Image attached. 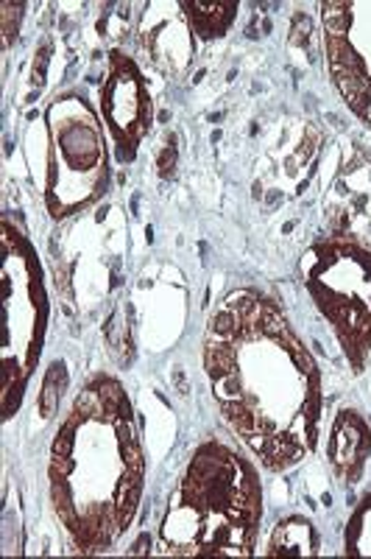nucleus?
<instances>
[{
    "mask_svg": "<svg viewBox=\"0 0 371 559\" xmlns=\"http://www.w3.org/2000/svg\"><path fill=\"white\" fill-rule=\"evenodd\" d=\"M51 503L82 554L109 551L140 509L145 459L129 394L112 376L84 383L51 445Z\"/></svg>",
    "mask_w": 371,
    "mask_h": 559,
    "instance_id": "2",
    "label": "nucleus"
},
{
    "mask_svg": "<svg viewBox=\"0 0 371 559\" xmlns=\"http://www.w3.org/2000/svg\"><path fill=\"white\" fill-rule=\"evenodd\" d=\"M140 48L165 76H179L195 57V34L182 3H148L140 20Z\"/></svg>",
    "mask_w": 371,
    "mask_h": 559,
    "instance_id": "9",
    "label": "nucleus"
},
{
    "mask_svg": "<svg viewBox=\"0 0 371 559\" xmlns=\"http://www.w3.org/2000/svg\"><path fill=\"white\" fill-rule=\"evenodd\" d=\"M263 523L260 473L220 439L195 448L168 501L159 548L173 557H252Z\"/></svg>",
    "mask_w": 371,
    "mask_h": 559,
    "instance_id": "3",
    "label": "nucleus"
},
{
    "mask_svg": "<svg viewBox=\"0 0 371 559\" xmlns=\"http://www.w3.org/2000/svg\"><path fill=\"white\" fill-rule=\"evenodd\" d=\"M299 272L352 372H363L371 356V247L352 236H333L304 252Z\"/></svg>",
    "mask_w": 371,
    "mask_h": 559,
    "instance_id": "6",
    "label": "nucleus"
},
{
    "mask_svg": "<svg viewBox=\"0 0 371 559\" xmlns=\"http://www.w3.org/2000/svg\"><path fill=\"white\" fill-rule=\"evenodd\" d=\"M344 546L349 557H371V492L355 509L352 521L346 526Z\"/></svg>",
    "mask_w": 371,
    "mask_h": 559,
    "instance_id": "13",
    "label": "nucleus"
},
{
    "mask_svg": "<svg viewBox=\"0 0 371 559\" xmlns=\"http://www.w3.org/2000/svg\"><path fill=\"white\" fill-rule=\"evenodd\" d=\"M48 177L45 207L51 218L76 216L107 193L109 146L104 123L89 102L76 93L57 96L45 109Z\"/></svg>",
    "mask_w": 371,
    "mask_h": 559,
    "instance_id": "5",
    "label": "nucleus"
},
{
    "mask_svg": "<svg viewBox=\"0 0 371 559\" xmlns=\"http://www.w3.org/2000/svg\"><path fill=\"white\" fill-rule=\"evenodd\" d=\"M268 557H313L319 554V534L313 523L294 515L277 523L268 543Z\"/></svg>",
    "mask_w": 371,
    "mask_h": 559,
    "instance_id": "11",
    "label": "nucleus"
},
{
    "mask_svg": "<svg viewBox=\"0 0 371 559\" xmlns=\"http://www.w3.org/2000/svg\"><path fill=\"white\" fill-rule=\"evenodd\" d=\"M204 372L229 431L268 473H288L315 451L321 372L279 306L238 288L210 313Z\"/></svg>",
    "mask_w": 371,
    "mask_h": 559,
    "instance_id": "1",
    "label": "nucleus"
},
{
    "mask_svg": "<svg viewBox=\"0 0 371 559\" xmlns=\"http://www.w3.org/2000/svg\"><path fill=\"white\" fill-rule=\"evenodd\" d=\"M321 26L335 90L371 127V0L321 3Z\"/></svg>",
    "mask_w": 371,
    "mask_h": 559,
    "instance_id": "7",
    "label": "nucleus"
},
{
    "mask_svg": "<svg viewBox=\"0 0 371 559\" xmlns=\"http://www.w3.org/2000/svg\"><path fill=\"white\" fill-rule=\"evenodd\" d=\"M68 383V376H64V364L53 361L51 372L43 383V394H39V408H43V417H53V408L59 406V397H62V389Z\"/></svg>",
    "mask_w": 371,
    "mask_h": 559,
    "instance_id": "14",
    "label": "nucleus"
},
{
    "mask_svg": "<svg viewBox=\"0 0 371 559\" xmlns=\"http://www.w3.org/2000/svg\"><path fill=\"white\" fill-rule=\"evenodd\" d=\"M184 14L190 20V28L199 39H218L229 32V26L238 17V3H199V0H184Z\"/></svg>",
    "mask_w": 371,
    "mask_h": 559,
    "instance_id": "12",
    "label": "nucleus"
},
{
    "mask_svg": "<svg viewBox=\"0 0 371 559\" xmlns=\"http://www.w3.org/2000/svg\"><path fill=\"white\" fill-rule=\"evenodd\" d=\"M330 464L335 476L346 484H355L363 476L366 459L371 453V428L360 412L355 408H340L330 431Z\"/></svg>",
    "mask_w": 371,
    "mask_h": 559,
    "instance_id": "10",
    "label": "nucleus"
},
{
    "mask_svg": "<svg viewBox=\"0 0 371 559\" xmlns=\"http://www.w3.org/2000/svg\"><path fill=\"white\" fill-rule=\"evenodd\" d=\"M173 166H177V148L170 143V146H165L163 159H159V174H163V177H170V174H173Z\"/></svg>",
    "mask_w": 371,
    "mask_h": 559,
    "instance_id": "15",
    "label": "nucleus"
},
{
    "mask_svg": "<svg viewBox=\"0 0 371 559\" xmlns=\"http://www.w3.org/2000/svg\"><path fill=\"white\" fill-rule=\"evenodd\" d=\"M101 112L115 143V159L120 166H129L137 157L145 134L152 132L154 104L143 73L123 51H112L107 57L104 73Z\"/></svg>",
    "mask_w": 371,
    "mask_h": 559,
    "instance_id": "8",
    "label": "nucleus"
},
{
    "mask_svg": "<svg viewBox=\"0 0 371 559\" xmlns=\"http://www.w3.org/2000/svg\"><path fill=\"white\" fill-rule=\"evenodd\" d=\"M0 286H3V419L23 403L43 353L48 328V294L37 252L23 229L3 216L0 227Z\"/></svg>",
    "mask_w": 371,
    "mask_h": 559,
    "instance_id": "4",
    "label": "nucleus"
}]
</instances>
